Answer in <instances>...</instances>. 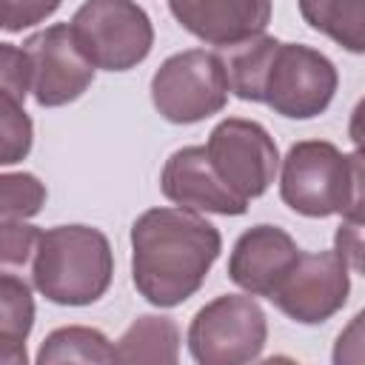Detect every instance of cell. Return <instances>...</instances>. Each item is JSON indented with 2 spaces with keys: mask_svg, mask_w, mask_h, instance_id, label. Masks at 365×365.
Segmentation results:
<instances>
[{
  "mask_svg": "<svg viewBox=\"0 0 365 365\" xmlns=\"http://www.w3.org/2000/svg\"><path fill=\"white\" fill-rule=\"evenodd\" d=\"M31 325V288L23 277L0 274V365H26V339Z\"/></svg>",
  "mask_w": 365,
  "mask_h": 365,
  "instance_id": "cell-14",
  "label": "cell"
},
{
  "mask_svg": "<svg viewBox=\"0 0 365 365\" xmlns=\"http://www.w3.org/2000/svg\"><path fill=\"white\" fill-rule=\"evenodd\" d=\"M63 0H0V29L23 31L43 23L60 9Z\"/></svg>",
  "mask_w": 365,
  "mask_h": 365,
  "instance_id": "cell-22",
  "label": "cell"
},
{
  "mask_svg": "<svg viewBox=\"0 0 365 365\" xmlns=\"http://www.w3.org/2000/svg\"><path fill=\"white\" fill-rule=\"evenodd\" d=\"M205 154L222 182L242 200L265 194L279 168V154L271 134L259 123L242 117L222 120L211 131Z\"/></svg>",
  "mask_w": 365,
  "mask_h": 365,
  "instance_id": "cell-8",
  "label": "cell"
},
{
  "mask_svg": "<svg viewBox=\"0 0 365 365\" xmlns=\"http://www.w3.org/2000/svg\"><path fill=\"white\" fill-rule=\"evenodd\" d=\"M180 356V328L171 317L145 314L134 319L114 345V362H160L171 365Z\"/></svg>",
  "mask_w": 365,
  "mask_h": 365,
  "instance_id": "cell-15",
  "label": "cell"
},
{
  "mask_svg": "<svg viewBox=\"0 0 365 365\" xmlns=\"http://www.w3.org/2000/svg\"><path fill=\"white\" fill-rule=\"evenodd\" d=\"M351 268L336 251L302 254L277 282L268 299L294 322L319 325L331 319L348 299Z\"/></svg>",
  "mask_w": 365,
  "mask_h": 365,
  "instance_id": "cell-9",
  "label": "cell"
},
{
  "mask_svg": "<svg viewBox=\"0 0 365 365\" xmlns=\"http://www.w3.org/2000/svg\"><path fill=\"white\" fill-rule=\"evenodd\" d=\"M265 336L268 322L259 302L254 297L225 294L194 314L188 348L202 365H240L259 356Z\"/></svg>",
  "mask_w": 365,
  "mask_h": 365,
  "instance_id": "cell-5",
  "label": "cell"
},
{
  "mask_svg": "<svg viewBox=\"0 0 365 365\" xmlns=\"http://www.w3.org/2000/svg\"><path fill=\"white\" fill-rule=\"evenodd\" d=\"M0 91H9L11 97L26 103V94L31 91V68L23 48L11 43H0Z\"/></svg>",
  "mask_w": 365,
  "mask_h": 365,
  "instance_id": "cell-23",
  "label": "cell"
},
{
  "mask_svg": "<svg viewBox=\"0 0 365 365\" xmlns=\"http://www.w3.org/2000/svg\"><path fill=\"white\" fill-rule=\"evenodd\" d=\"M279 40L268 37V34H257L245 43L228 46L222 60L225 68V80H228V91H234L240 100H251L259 103L262 100V83L271 66V57L277 51Z\"/></svg>",
  "mask_w": 365,
  "mask_h": 365,
  "instance_id": "cell-16",
  "label": "cell"
},
{
  "mask_svg": "<svg viewBox=\"0 0 365 365\" xmlns=\"http://www.w3.org/2000/svg\"><path fill=\"white\" fill-rule=\"evenodd\" d=\"M305 23L342 48L359 54L365 48V0H299Z\"/></svg>",
  "mask_w": 365,
  "mask_h": 365,
  "instance_id": "cell-17",
  "label": "cell"
},
{
  "mask_svg": "<svg viewBox=\"0 0 365 365\" xmlns=\"http://www.w3.org/2000/svg\"><path fill=\"white\" fill-rule=\"evenodd\" d=\"M68 29L83 57L106 71L134 68L154 43L151 20L134 0H86Z\"/></svg>",
  "mask_w": 365,
  "mask_h": 365,
  "instance_id": "cell-4",
  "label": "cell"
},
{
  "mask_svg": "<svg viewBox=\"0 0 365 365\" xmlns=\"http://www.w3.org/2000/svg\"><path fill=\"white\" fill-rule=\"evenodd\" d=\"M40 234H43L40 228L26 222L0 225V274H14V277L31 274Z\"/></svg>",
  "mask_w": 365,
  "mask_h": 365,
  "instance_id": "cell-21",
  "label": "cell"
},
{
  "mask_svg": "<svg viewBox=\"0 0 365 365\" xmlns=\"http://www.w3.org/2000/svg\"><path fill=\"white\" fill-rule=\"evenodd\" d=\"M177 23L194 37L228 48L265 31L271 0H168Z\"/></svg>",
  "mask_w": 365,
  "mask_h": 365,
  "instance_id": "cell-12",
  "label": "cell"
},
{
  "mask_svg": "<svg viewBox=\"0 0 365 365\" xmlns=\"http://www.w3.org/2000/svg\"><path fill=\"white\" fill-rule=\"evenodd\" d=\"M222 248L220 231L188 208H151L131 225L134 288L160 308L194 297Z\"/></svg>",
  "mask_w": 365,
  "mask_h": 365,
  "instance_id": "cell-1",
  "label": "cell"
},
{
  "mask_svg": "<svg viewBox=\"0 0 365 365\" xmlns=\"http://www.w3.org/2000/svg\"><path fill=\"white\" fill-rule=\"evenodd\" d=\"M114 274L111 245L91 225H57L40 234L31 262L34 288L57 305L97 302Z\"/></svg>",
  "mask_w": 365,
  "mask_h": 365,
  "instance_id": "cell-2",
  "label": "cell"
},
{
  "mask_svg": "<svg viewBox=\"0 0 365 365\" xmlns=\"http://www.w3.org/2000/svg\"><path fill=\"white\" fill-rule=\"evenodd\" d=\"M297 242L277 225H254L248 228L231 251L228 277L234 285L248 291L251 297H268L277 282L297 262Z\"/></svg>",
  "mask_w": 365,
  "mask_h": 365,
  "instance_id": "cell-13",
  "label": "cell"
},
{
  "mask_svg": "<svg viewBox=\"0 0 365 365\" xmlns=\"http://www.w3.org/2000/svg\"><path fill=\"white\" fill-rule=\"evenodd\" d=\"M31 151V120L23 108V100L0 91V165L26 160Z\"/></svg>",
  "mask_w": 365,
  "mask_h": 365,
  "instance_id": "cell-20",
  "label": "cell"
},
{
  "mask_svg": "<svg viewBox=\"0 0 365 365\" xmlns=\"http://www.w3.org/2000/svg\"><path fill=\"white\" fill-rule=\"evenodd\" d=\"M46 205V185L26 171L0 174V225L23 222Z\"/></svg>",
  "mask_w": 365,
  "mask_h": 365,
  "instance_id": "cell-19",
  "label": "cell"
},
{
  "mask_svg": "<svg viewBox=\"0 0 365 365\" xmlns=\"http://www.w3.org/2000/svg\"><path fill=\"white\" fill-rule=\"evenodd\" d=\"M279 197L302 217L359 220L362 160L359 151L342 154L325 140H302L288 148L279 174Z\"/></svg>",
  "mask_w": 365,
  "mask_h": 365,
  "instance_id": "cell-3",
  "label": "cell"
},
{
  "mask_svg": "<svg viewBox=\"0 0 365 365\" xmlns=\"http://www.w3.org/2000/svg\"><path fill=\"white\" fill-rule=\"evenodd\" d=\"M334 91L336 68L325 54L299 43H279L271 57L259 103L271 106L282 117L308 120L331 106Z\"/></svg>",
  "mask_w": 365,
  "mask_h": 365,
  "instance_id": "cell-7",
  "label": "cell"
},
{
  "mask_svg": "<svg viewBox=\"0 0 365 365\" xmlns=\"http://www.w3.org/2000/svg\"><path fill=\"white\" fill-rule=\"evenodd\" d=\"M23 51L31 68V94L46 108L77 100L94 80V66L77 48L68 23L31 34L23 43Z\"/></svg>",
  "mask_w": 365,
  "mask_h": 365,
  "instance_id": "cell-10",
  "label": "cell"
},
{
  "mask_svg": "<svg viewBox=\"0 0 365 365\" xmlns=\"http://www.w3.org/2000/svg\"><path fill=\"white\" fill-rule=\"evenodd\" d=\"M37 362H114V345L97 328L68 325L46 336V342L37 351Z\"/></svg>",
  "mask_w": 365,
  "mask_h": 365,
  "instance_id": "cell-18",
  "label": "cell"
},
{
  "mask_svg": "<svg viewBox=\"0 0 365 365\" xmlns=\"http://www.w3.org/2000/svg\"><path fill=\"white\" fill-rule=\"evenodd\" d=\"M163 194L188 211H208V214H245L248 200L237 197L222 177L214 171L205 145H188L174 151L160 174Z\"/></svg>",
  "mask_w": 365,
  "mask_h": 365,
  "instance_id": "cell-11",
  "label": "cell"
},
{
  "mask_svg": "<svg viewBox=\"0 0 365 365\" xmlns=\"http://www.w3.org/2000/svg\"><path fill=\"white\" fill-rule=\"evenodd\" d=\"M351 271L362 268V231H359V220H342L339 231H336V248H334Z\"/></svg>",
  "mask_w": 365,
  "mask_h": 365,
  "instance_id": "cell-24",
  "label": "cell"
},
{
  "mask_svg": "<svg viewBox=\"0 0 365 365\" xmlns=\"http://www.w3.org/2000/svg\"><path fill=\"white\" fill-rule=\"evenodd\" d=\"M154 108L168 123H200L228 103V80L220 54L191 48L168 57L151 80Z\"/></svg>",
  "mask_w": 365,
  "mask_h": 365,
  "instance_id": "cell-6",
  "label": "cell"
}]
</instances>
